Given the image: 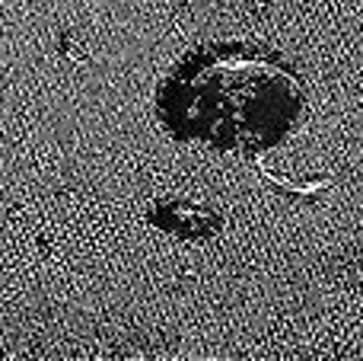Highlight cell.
<instances>
[{"mask_svg": "<svg viewBox=\"0 0 363 361\" xmlns=\"http://www.w3.org/2000/svg\"><path fill=\"white\" fill-rule=\"evenodd\" d=\"M306 109V87L284 55L211 42L188 51L157 90V115L176 141L226 153L277 147Z\"/></svg>", "mask_w": 363, "mask_h": 361, "instance_id": "obj_1", "label": "cell"}, {"mask_svg": "<svg viewBox=\"0 0 363 361\" xmlns=\"http://www.w3.org/2000/svg\"><path fill=\"white\" fill-rule=\"evenodd\" d=\"M150 221L157 227L169 230V234H182L188 240H201V237H211L220 227V217L211 208L198 202H160L150 211Z\"/></svg>", "mask_w": 363, "mask_h": 361, "instance_id": "obj_2", "label": "cell"}]
</instances>
